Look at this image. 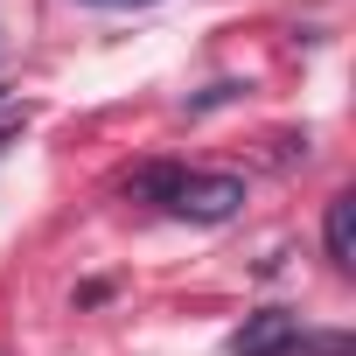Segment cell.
I'll return each instance as SVG.
<instances>
[{
    "label": "cell",
    "instance_id": "cell-6",
    "mask_svg": "<svg viewBox=\"0 0 356 356\" xmlns=\"http://www.w3.org/2000/svg\"><path fill=\"white\" fill-rule=\"evenodd\" d=\"M8 140H15V126H0V147H8Z\"/></svg>",
    "mask_w": 356,
    "mask_h": 356
},
{
    "label": "cell",
    "instance_id": "cell-3",
    "mask_svg": "<svg viewBox=\"0 0 356 356\" xmlns=\"http://www.w3.org/2000/svg\"><path fill=\"white\" fill-rule=\"evenodd\" d=\"M321 245L328 259L349 273L356 266V196H328V217H321Z\"/></svg>",
    "mask_w": 356,
    "mask_h": 356
},
{
    "label": "cell",
    "instance_id": "cell-5",
    "mask_svg": "<svg viewBox=\"0 0 356 356\" xmlns=\"http://www.w3.org/2000/svg\"><path fill=\"white\" fill-rule=\"evenodd\" d=\"M91 8H147V0H91Z\"/></svg>",
    "mask_w": 356,
    "mask_h": 356
},
{
    "label": "cell",
    "instance_id": "cell-2",
    "mask_svg": "<svg viewBox=\"0 0 356 356\" xmlns=\"http://www.w3.org/2000/svg\"><path fill=\"white\" fill-rule=\"evenodd\" d=\"M293 342H300V314L259 307V314H245V328L231 335V356H293Z\"/></svg>",
    "mask_w": 356,
    "mask_h": 356
},
{
    "label": "cell",
    "instance_id": "cell-1",
    "mask_svg": "<svg viewBox=\"0 0 356 356\" xmlns=\"http://www.w3.org/2000/svg\"><path fill=\"white\" fill-rule=\"evenodd\" d=\"M133 196L189 217V224H231L245 210V182L238 175H182V168H147L133 175Z\"/></svg>",
    "mask_w": 356,
    "mask_h": 356
},
{
    "label": "cell",
    "instance_id": "cell-4",
    "mask_svg": "<svg viewBox=\"0 0 356 356\" xmlns=\"http://www.w3.org/2000/svg\"><path fill=\"white\" fill-rule=\"evenodd\" d=\"M293 356H356V342H349V335H307V328H300Z\"/></svg>",
    "mask_w": 356,
    "mask_h": 356
},
{
    "label": "cell",
    "instance_id": "cell-7",
    "mask_svg": "<svg viewBox=\"0 0 356 356\" xmlns=\"http://www.w3.org/2000/svg\"><path fill=\"white\" fill-rule=\"evenodd\" d=\"M0 356H8V349H0Z\"/></svg>",
    "mask_w": 356,
    "mask_h": 356
}]
</instances>
